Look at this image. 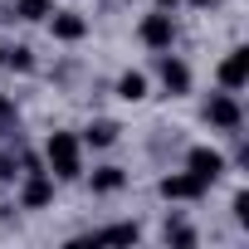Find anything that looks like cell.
Masks as SVG:
<instances>
[{
	"label": "cell",
	"instance_id": "cell-13",
	"mask_svg": "<svg viewBox=\"0 0 249 249\" xmlns=\"http://www.w3.org/2000/svg\"><path fill=\"white\" fill-rule=\"evenodd\" d=\"M15 15H20L25 25H44V20L54 15V0H15Z\"/></svg>",
	"mask_w": 249,
	"mask_h": 249
},
{
	"label": "cell",
	"instance_id": "cell-1",
	"mask_svg": "<svg viewBox=\"0 0 249 249\" xmlns=\"http://www.w3.org/2000/svg\"><path fill=\"white\" fill-rule=\"evenodd\" d=\"M83 142H78V132H49L44 137V171L54 176V181H83Z\"/></svg>",
	"mask_w": 249,
	"mask_h": 249
},
{
	"label": "cell",
	"instance_id": "cell-4",
	"mask_svg": "<svg viewBox=\"0 0 249 249\" xmlns=\"http://www.w3.org/2000/svg\"><path fill=\"white\" fill-rule=\"evenodd\" d=\"M137 39H142L152 54L171 49V44H176V15H171V10H147V15L137 20Z\"/></svg>",
	"mask_w": 249,
	"mask_h": 249
},
{
	"label": "cell",
	"instance_id": "cell-19",
	"mask_svg": "<svg viewBox=\"0 0 249 249\" xmlns=\"http://www.w3.org/2000/svg\"><path fill=\"white\" fill-rule=\"evenodd\" d=\"M181 5H191V10H215L220 0H181Z\"/></svg>",
	"mask_w": 249,
	"mask_h": 249
},
{
	"label": "cell",
	"instance_id": "cell-12",
	"mask_svg": "<svg viewBox=\"0 0 249 249\" xmlns=\"http://www.w3.org/2000/svg\"><path fill=\"white\" fill-rule=\"evenodd\" d=\"M117 137H122V127H117L112 117H93L88 127L78 132V142H83V147H93V152H107V147H112Z\"/></svg>",
	"mask_w": 249,
	"mask_h": 249
},
{
	"label": "cell",
	"instance_id": "cell-11",
	"mask_svg": "<svg viewBox=\"0 0 249 249\" xmlns=\"http://www.w3.org/2000/svg\"><path fill=\"white\" fill-rule=\"evenodd\" d=\"M112 93H117L122 103H142V98H152V78H147L142 69H122L117 83H112Z\"/></svg>",
	"mask_w": 249,
	"mask_h": 249
},
{
	"label": "cell",
	"instance_id": "cell-2",
	"mask_svg": "<svg viewBox=\"0 0 249 249\" xmlns=\"http://www.w3.org/2000/svg\"><path fill=\"white\" fill-rule=\"evenodd\" d=\"M200 117H205V127H210V132H230V137H239V127H244L239 93H230V88H215V93L200 103Z\"/></svg>",
	"mask_w": 249,
	"mask_h": 249
},
{
	"label": "cell",
	"instance_id": "cell-6",
	"mask_svg": "<svg viewBox=\"0 0 249 249\" xmlns=\"http://www.w3.org/2000/svg\"><path fill=\"white\" fill-rule=\"evenodd\" d=\"M186 171H191V176H200L205 186H215V181L230 171V161H225V152H220V147H205V142H196V147L186 152Z\"/></svg>",
	"mask_w": 249,
	"mask_h": 249
},
{
	"label": "cell",
	"instance_id": "cell-9",
	"mask_svg": "<svg viewBox=\"0 0 249 249\" xmlns=\"http://www.w3.org/2000/svg\"><path fill=\"white\" fill-rule=\"evenodd\" d=\"M215 83L220 88H230V93H239L244 83H249V49H230L225 59H220V69H215Z\"/></svg>",
	"mask_w": 249,
	"mask_h": 249
},
{
	"label": "cell",
	"instance_id": "cell-18",
	"mask_svg": "<svg viewBox=\"0 0 249 249\" xmlns=\"http://www.w3.org/2000/svg\"><path fill=\"white\" fill-rule=\"evenodd\" d=\"M234 220H239V225H249V196H244V191L234 196Z\"/></svg>",
	"mask_w": 249,
	"mask_h": 249
},
{
	"label": "cell",
	"instance_id": "cell-20",
	"mask_svg": "<svg viewBox=\"0 0 249 249\" xmlns=\"http://www.w3.org/2000/svg\"><path fill=\"white\" fill-rule=\"evenodd\" d=\"M0 59H5V49H0Z\"/></svg>",
	"mask_w": 249,
	"mask_h": 249
},
{
	"label": "cell",
	"instance_id": "cell-17",
	"mask_svg": "<svg viewBox=\"0 0 249 249\" xmlns=\"http://www.w3.org/2000/svg\"><path fill=\"white\" fill-rule=\"evenodd\" d=\"M15 122H20V112H15V98H10V93H0V132H5V137H10V132H20Z\"/></svg>",
	"mask_w": 249,
	"mask_h": 249
},
{
	"label": "cell",
	"instance_id": "cell-16",
	"mask_svg": "<svg viewBox=\"0 0 249 249\" xmlns=\"http://www.w3.org/2000/svg\"><path fill=\"white\" fill-rule=\"evenodd\" d=\"M93 239H112V244H137L142 230L137 225H107V230H93Z\"/></svg>",
	"mask_w": 249,
	"mask_h": 249
},
{
	"label": "cell",
	"instance_id": "cell-3",
	"mask_svg": "<svg viewBox=\"0 0 249 249\" xmlns=\"http://www.w3.org/2000/svg\"><path fill=\"white\" fill-rule=\"evenodd\" d=\"M54 191H59V181H54L44 166L20 171V181H15V200H20V210H49V205H54Z\"/></svg>",
	"mask_w": 249,
	"mask_h": 249
},
{
	"label": "cell",
	"instance_id": "cell-14",
	"mask_svg": "<svg viewBox=\"0 0 249 249\" xmlns=\"http://www.w3.org/2000/svg\"><path fill=\"white\" fill-rule=\"evenodd\" d=\"M161 239H166V244H196L200 234H196V230H191L181 215H166V225H161Z\"/></svg>",
	"mask_w": 249,
	"mask_h": 249
},
{
	"label": "cell",
	"instance_id": "cell-8",
	"mask_svg": "<svg viewBox=\"0 0 249 249\" xmlns=\"http://www.w3.org/2000/svg\"><path fill=\"white\" fill-rule=\"evenodd\" d=\"M44 25H49V35H54L59 44H83V39H88V15H83V10H54Z\"/></svg>",
	"mask_w": 249,
	"mask_h": 249
},
{
	"label": "cell",
	"instance_id": "cell-15",
	"mask_svg": "<svg viewBox=\"0 0 249 249\" xmlns=\"http://www.w3.org/2000/svg\"><path fill=\"white\" fill-rule=\"evenodd\" d=\"M0 69H15V73H35V49H30V44H15V49H5Z\"/></svg>",
	"mask_w": 249,
	"mask_h": 249
},
{
	"label": "cell",
	"instance_id": "cell-10",
	"mask_svg": "<svg viewBox=\"0 0 249 249\" xmlns=\"http://www.w3.org/2000/svg\"><path fill=\"white\" fill-rule=\"evenodd\" d=\"M83 176H88V191L93 196H117L122 186H127V166H117V161H103V166H93Z\"/></svg>",
	"mask_w": 249,
	"mask_h": 249
},
{
	"label": "cell",
	"instance_id": "cell-5",
	"mask_svg": "<svg viewBox=\"0 0 249 249\" xmlns=\"http://www.w3.org/2000/svg\"><path fill=\"white\" fill-rule=\"evenodd\" d=\"M157 83H161V93H166V98H186L196 78H191V64H186L181 54L161 49V54H157Z\"/></svg>",
	"mask_w": 249,
	"mask_h": 249
},
{
	"label": "cell",
	"instance_id": "cell-7",
	"mask_svg": "<svg viewBox=\"0 0 249 249\" xmlns=\"http://www.w3.org/2000/svg\"><path fill=\"white\" fill-rule=\"evenodd\" d=\"M157 191H161V200H181V205H186V200H200L210 186H205L200 176H191V171H166V176L157 181Z\"/></svg>",
	"mask_w": 249,
	"mask_h": 249
}]
</instances>
